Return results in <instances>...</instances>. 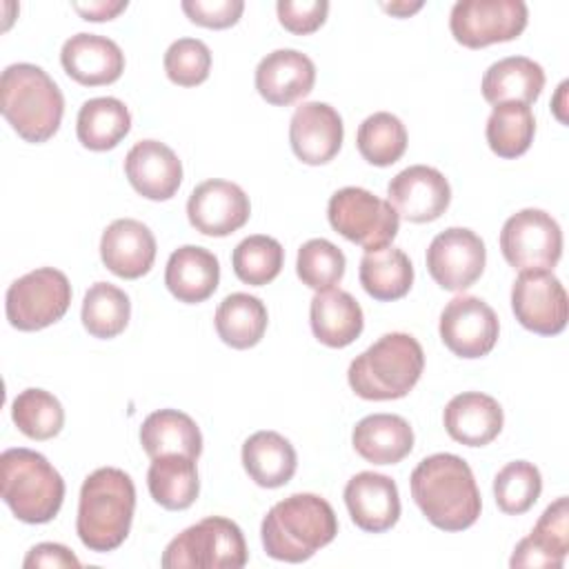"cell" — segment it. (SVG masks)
<instances>
[{
  "label": "cell",
  "instance_id": "obj_47",
  "mask_svg": "<svg viewBox=\"0 0 569 569\" xmlns=\"http://www.w3.org/2000/svg\"><path fill=\"white\" fill-rule=\"evenodd\" d=\"M382 9L398 16V18H407V16L416 13L418 9H422V2H391V4L382 2Z\"/></svg>",
  "mask_w": 569,
  "mask_h": 569
},
{
  "label": "cell",
  "instance_id": "obj_5",
  "mask_svg": "<svg viewBox=\"0 0 569 569\" xmlns=\"http://www.w3.org/2000/svg\"><path fill=\"white\" fill-rule=\"evenodd\" d=\"M422 369L420 342L409 333L391 331L351 360L347 380L365 400H398L416 387Z\"/></svg>",
  "mask_w": 569,
  "mask_h": 569
},
{
  "label": "cell",
  "instance_id": "obj_8",
  "mask_svg": "<svg viewBox=\"0 0 569 569\" xmlns=\"http://www.w3.org/2000/svg\"><path fill=\"white\" fill-rule=\"evenodd\" d=\"M329 224L367 253L389 247L398 233L400 216L389 200L362 187H342L329 198Z\"/></svg>",
  "mask_w": 569,
  "mask_h": 569
},
{
  "label": "cell",
  "instance_id": "obj_48",
  "mask_svg": "<svg viewBox=\"0 0 569 569\" xmlns=\"http://www.w3.org/2000/svg\"><path fill=\"white\" fill-rule=\"evenodd\" d=\"M565 89H567V82H562V84H560V89H558V98H556V104H558V107H553V111H556V116H558V120H560V122H567V118L562 116V107H560V104H562Z\"/></svg>",
  "mask_w": 569,
  "mask_h": 569
},
{
  "label": "cell",
  "instance_id": "obj_12",
  "mask_svg": "<svg viewBox=\"0 0 569 569\" xmlns=\"http://www.w3.org/2000/svg\"><path fill=\"white\" fill-rule=\"evenodd\" d=\"M516 320L540 336H556L567 327L569 298L551 269L520 271L511 287Z\"/></svg>",
  "mask_w": 569,
  "mask_h": 569
},
{
  "label": "cell",
  "instance_id": "obj_33",
  "mask_svg": "<svg viewBox=\"0 0 569 569\" xmlns=\"http://www.w3.org/2000/svg\"><path fill=\"white\" fill-rule=\"evenodd\" d=\"M131 129V113L122 100L102 96L87 100L76 120V133L82 147L91 151L113 149Z\"/></svg>",
  "mask_w": 569,
  "mask_h": 569
},
{
  "label": "cell",
  "instance_id": "obj_26",
  "mask_svg": "<svg viewBox=\"0 0 569 569\" xmlns=\"http://www.w3.org/2000/svg\"><path fill=\"white\" fill-rule=\"evenodd\" d=\"M313 336L333 349L351 345L365 327V316L358 300L342 289L318 291L309 307Z\"/></svg>",
  "mask_w": 569,
  "mask_h": 569
},
{
  "label": "cell",
  "instance_id": "obj_41",
  "mask_svg": "<svg viewBox=\"0 0 569 569\" xmlns=\"http://www.w3.org/2000/svg\"><path fill=\"white\" fill-rule=\"evenodd\" d=\"M345 253L325 238H311L298 249L296 271L302 284L316 291L333 289L345 276Z\"/></svg>",
  "mask_w": 569,
  "mask_h": 569
},
{
  "label": "cell",
  "instance_id": "obj_27",
  "mask_svg": "<svg viewBox=\"0 0 569 569\" xmlns=\"http://www.w3.org/2000/svg\"><path fill=\"white\" fill-rule=\"evenodd\" d=\"M353 449L373 465H396L413 449V429L402 416L371 413L351 433Z\"/></svg>",
  "mask_w": 569,
  "mask_h": 569
},
{
  "label": "cell",
  "instance_id": "obj_14",
  "mask_svg": "<svg viewBox=\"0 0 569 569\" xmlns=\"http://www.w3.org/2000/svg\"><path fill=\"white\" fill-rule=\"evenodd\" d=\"M496 311L476 296H456L440 313V338L460 358H482L498 340Z\"/></svg>",
  "mask_w": 569,
  "mask_h": 569
},
{
  "label": "cell",
  "instance_id": "obj_4",
  "mask_svg": "<svg viewBox=\"0 0 569 569\" xmlns=\"http://www.w3.org/2000/svg\"><path fill=\"white\" fill-rule=\"evenodd\" d=\"M0 111L22 140L38 144L60 129L64 98L42 67L18 62L2 71Z\"/></svg>",
  "mask_w": 569,
  "mask_h": 569
},
{
  "label": "cell",
  "instance_id": "obj_1",
  "mask_svg": "<svg viewBox=\"0 0 569 569\" xmlns=\"http://www.w3.org/2000/svg\"><path fill=\"white\" fill-rule=\"evenodd\" d=\"M422 516L442 531L469 529L482 509L471 467L456 453H433L418 462L409 478Z\"/></svg>",
  "mask_w": 569,
  "mask_h": 569
},
{
  "label": "cell",
  "instance_id": "obj_17",
  "mask_svg": "<svg viewBox=\"0 0 569 569\" xmlns=\"http://www.w3.org/2000/svg\"><path fill=\"white\" fill-rule=\"evenodd\" d=\"M345 127L340 113L327 102H302L289 122V142L305 164H327L342 147Z\"/></svg>",
  "mask_w": 569,
  "mask_h": 569
},
{
  "label": "cell",
  "instance_id": "obj_21",
  "mask_svg": "<svg viewBox=\"0 0 569 569\" xmlns=\"http://www.w3.org/2000/svg\"><path fill=\"white\" fill-rule=\"evenodd\" d=\"M316 82V64L296 49H276L256 67L258 93L276 107L293 104L305 98Z\"/></svg>",
  "mask_w": 569,
  "mask_h": 569
},
{
  "label": "cell",
  "instance_id": "obj_36",
  "mask_svg": "<svg viewBox=\"0 0 569 569\" xmlns=\"http://www.w3.org/2000/svg\"><path fill=\"white\" fill-rule=\"evenodd\" d=\"M533 133L536 120L527 104H496L487 120V142L496 156L507 160L522 156L531 147Z\"/></svg>",
  "mask_w": 569,
  "mask_h": 569
},
{
  "label": "cell",
  "instance_id": "obj_2",
  "mask_svg": "<svg viewBox=\"0 0 569 569\" xmlns=\"http://www.w3.org/2000/svg\"><path fill=\"white\" fill-rule=\"evenodd\" d=\"M136 509V487L118 467H100L80 489L76 531L80 542L96 553L118 549L129 536Z\"/></svg>",
  "mask_w": 569,
  "mask_h": 569
},
{
  "label": "cell",
  "instance_id": "obj_45",
  "mask_svg": "<svg viewBox=\"0 0 569 569\" xmlns=\"http://www.w3.org/2000/svg\"><path fill=\"white\" fill-rule=\"evenodd\" d=\"M24 569H38V567H53V569H78L80 560L76 558V553L71 549H67L64 545L58 542H40L36 547L29 549V553L24 556L22 562Z\"/></svg>",
  "mask_w": 569,
  "mask_h": 569
},
{
  "label": "cell",
  "instance_id": "obj_46",
  "mask_svg": "<svg viewBox=\"0 0 569 569\" xmlns=\"http://www.w3.org/2000/svg\"><path fill=\"white\" fill-rule=\"evenodd\" d=\"M73 9H76L84 20L102 22V20H111V18H116L120 11H124V9H127V0H118V2L100 0V2H87V4L73 2Z\"/></svg>",
  "mask_w": 569,
  "mask_h": 569
},
{
  "label": "cell",
  "instance_id": "obj_10",
  "mask_svg": "<svg viewBox=\"0 0 569 569\" xmlns=\"http://www.w3.org/2000/svg\"><path fill=\"white\" fill-rule=\"evenodd\" d=\"M500 251L518 271L553 269L562 253L560 224L542 209H522L502 224Z\"/></svg>",
  "mask_w": 569,
  "mask_h": 569
},
{
  "label": "cell",
  "instance_id": "obj_29",
  "mask_svg": "<svg viewBox=\"0 0 569 569\" xmlns=\"http://www.w3.org/2000/svg\"><path fill=\"white\" fill-rule=\"evenodd\" d=\"M242 467L258 487L276 489L293 478L298 456L278 431H256L242 445Z\"/></svg>",
  "mask_w": 569,
  "mask_h": 569
},
{
  "label": "cell",
  "instance_id": "obj_28",
  "mask_svg": "<svg viewBox=\"0 0 569 569\" xmlns=\"http://www.w3.org/2000/svg\"><path fill=\"white\" fill-rule=\"evenodd\" d=\"M545 87V71L525 56H509L493 62L482 76V96L489 104H531Z\"/></svg>",
  "mask_w": 569,
  "mask_h": 569
},
{
  "label": "cell",
  "instance_id": "obj_6",
  "mask_svg": "<svg viewBox=\"0 0 569 569\" xmlns=\"http://www.w3.org/2000/svg\"><path fill=\"white\" fill-rule=\"evenodd\" d=\"M0 489L13 516L29 525L53 520L64 500L62 476L42 453L24 447L2 451Z\"/></svg>",
  "mask_w": 569,
  "mask_h": 569
},
{
  "label": "cell",
  "instance_id": "obj_9",
  "mask_svg": "<svg viewBox=\"0 0 569 569\" xmlns=\"http://www.w3.org/2000/svg\"><path fill=\"white\" fill-rule=\"evenodd\" d=\"M69 305V278L53 267H40L20 276L9 284L4 298L7 320L20 331H38L58 322Z\"/></svg>",
  "mask_w": 569,
  "mask_h": 569
},
{
  "label": "cell",
  "instance_id": "obj_38",
  "mask_svg": "<svg viewBox=\"0 0 569 569\" xmlns=\"http://www.w3.org/2000/svg\"><path fill=\"white\" fill-rule=\"evenodd\" d=\"M11 418L18 431L27 438L51 440L62 431L64 409L53 393L31 387L13 398Z\"/></svg>",
  "mask_w": 569,
  "mask_h": 569
},
{
  "label": "cell",
  "instance_id": "obj_7",
  "mask_svg": "<svg viewBox=\"0 0 569 569\" xmlns=\"http://www.w3.org/2000/svg\"><path fill=\"white\" fill-rule=\"evenodd\" d=\"M160 565L164 569H240L247 565L244 536L233 520L209 516L178 533Z\"/></svg>",
  "mask_w": 569,
  "mask_h": 569
},
{
  "label": "cell",
  "instance_id": "obj_30",
  "mask_svg": "<svg viewBox=\"0 0 569 569\" xmlns=\"http://www.w3.org/2000/svg\"><path fill=\"white\" fill-rule=\"evenodd\" d=\"M140 445L149 458L180 453L198 460L202 436L191 416L178 409H160L144 418L140 427Z\"/></svg>",
  "mask_w": 569,
  "mask_h": 569
},
{
  "label": "cell",
  "instance_id": "obj_13",
  "mask_svg": "<svg viewBox=\"0 0 569 569\" xmlns=\"http://www.w3.org/2000/svg\"><path fill=\"white\" fill-rule=\"evenodd\" d=\"M487 249L478 233L465 227L440 231L427 249V269L447 291L469 289L485 271Z\"/></svg>",
  "mask_w": 569,
  "mask_h": 569
},
{
  "label": "cell",
  "instance_id": "obj_39",
  "mask_svg": "<svg viewBox=\"0 0 569 569\" xmlns=\"http://www.w3.org/2000/svg\"><path fill=\"white\" fill-rule=\"evenodd\" d=\"M284 262V249L282 244L271 236H249L240 240L231 253L233 273L244 282L253 287H262L271 282Z\"/></svg>",
  "mask_w": 569,
  "mask_h": 569
},
{
  "label": "cell",
  "instance_id": "obj_25",
  "mask_svg": "<svg viewBox=\"0 0 569 569\" xmlns=\"http://www.w3.org/2000/svg\"><path fill=\"white\" fill-rule=\"evenodd\" d=\"M220 282L218 258L198 244L178 247L164 269V284L173 298L187 305H198L207 300Z\"/></svg>",
  "mask_w": 569,
  "mask_h": 569
},
{
  "label": "cell",
  "instance_id": "obj_40",
  "mask_svg": "<svg viewBox=\"0 0 569 569\" xmlns=\"http://www.w3.org/2000/svg\"><path fill=\"white\" fill-rule=\"evenodd\" d=\"M542 491V476L527 460L507 462L493 478V496L500 511L520 516L529 511Z\"/></svg>",
  "mask_w": 569,
  "mask_h": 569
},
{
  "label": "cell",
  "instance_id": "obj_24",
  "mask_svg": "<svg viewBox=\"0 0 569 569\" xmlns=\"http://www.w3.org/2000/svg\"><path fill=\"white\" fill-rule=\"evenodd\" d=\"M447 433L467 447H485L502 431V407L496 398L480 391L453 396L442 413Z\"/></svg>",
  "mask_w": 569,
  "mask_h": 569
},
{
  "label": "cell",
  "instance_id": "obj_42",
  "mask_svg": "<svg viewBox=\"0 0 569 569\" xmlns=\"http://www.w3.org/2000/svg\"><path fill=\"white\" fill-rule=\"evenodd\" d=\"M211 51L198 38H178L164 53V71L173 84L196 87L209 78Z\"/></svg>",
  "mask_w": 569,
  "mask_h": 569
},
{
  "label": "cell",
  "instance_id": "obj_18",
  "mask_svg": "<svg viewBox=\"0 0 569 569\" xmlns=\"http://www.w3.org/2000/svg\"><path fill=\"white\" fill-rule=\"evenodd\" d=\"M345 505L356 527L369 533H382L400 518V496L396 482L376 471H360L347 482Z\"/></svg>",
  "mask_w": 569,
  "mask_h": 569
},
{
  "label": "cell",
  "instance_id": "obj_35",
  "mask_svg": "<svg viewBox=\"0 0 569 569\" xmlns=\"http://www.w3.org/2000/svg\"><path fill=\"white\" fill-rule=\"evenodd\" d=\"M82 325L93 338H116L124 331L131 316L129 296L111 284V282H96L87 289L82 300Z\"/></svg>",
  "mask_w": 569,
  "mask_h": 569
},
{
  "label": "cell",
  "instance_id": "obj_23",
  "mask_svg": "<svg viewBox=\"0 0 569 569\" xmlns=\"http://www.w3.org/2000/svg\"><path fill=\"white\" fill-rule=\"evenodd\" d=\"M569 551V502L567 496H560L551 502L536 527L527 538H522L509 565L516 567H533V569H560Z\"/></svg>",
  "mask_w": 569,
  "mask_h": 569
},
{
  "label": "cell",
  "instance_id": "obj_3",
  "mask_svg": "<svg viewBox=\"0 0 569 569\" xmlns=\"http://www.w3.org/2000/svg\"><path fill=\"white\" fill-rule=\"evenodd\" d=\"M267 556L305 562L338 533L333 507L316 493H293L276 502L260 527Z\"/></svg>",
  "mask_w": 569,
  "mask_h": 569
},
{
  "label": "cell",
  "instance_id": "obj_37",
  "mask_svg": "<svg viewBox=\"0 0 569 569\" xmlns=\"http://www.w3.org/2000/svg\"><path fill=\"white\" fill-rule=\"evenodd\" d=\"M356 144L369 164L389 167L398 162L407 149V129L398 116L378 111L362 120L356 133Z\"/></svg>",
  "mask_w": 569,
  "mask_h": 569
},
{
  "label": "cell",
  "instance_id": "obj_16",
  "mask_svg": "<svg viewBox=\"0 0 569 569\" xmlns=\"http://www.w3.org/2000/svg\"><path fill=\"white\" fill-rule=\"evenodd\" d=\"M387 196L398 216L409 222H431L451 202L447 178L427 164H413L396 173L387 184Z\"/></svg>",
  "mask_w": 569,
  "mask_h": 569
},
{
  "label": "cell",
  "instance_id": "obj_32",
  "mask_svg": "<svg viewBox=\"0 0 569 569\" xmlns=\"http://www.w3.org/2000/svg\"><path fill=\"white\" fill-rule=\"evenodd\" d=\"M218 338L233 349L256 347L267 331V307L260 298L249 293H229L216 309Z\"/></svg>",
  "mask_w": 569,
  "mask_h": 569
},
{
  "label": "cell",
  "instance_id": "obj_44",
  "mask_svg": "<svg viewBox=\"0 0 569 569\" xmlns=\"http://www.w3.org/2000/svg\"><path fill=\"white\" fill-rule=\"evenodd\" d=\"M182 11L200 27L227 29L236 24L244 11L242 0H184Z\"/></svg>",
  "mask_w": 569,
  "mask_h": 569
},
{
  "label": "cell",
  "instance_id": "obj_15",
  "mask_svg": "<svg viewBox=\"0 0 569 569\" xmlns=\"http://www.w3.org/2000/svg\"><path fill=\"white\" fill-rule=\"evenodd\" d=\"M249 213V196L229 180H204L191 191L187 200V216L191 227L213 238L229 236L244 227Z\"/></svg>",
  "mask_w": 569,
  "mask_h": 569
},
{
  "label": "cell",
  "instance_id": "obj_43",
  "mask_svg": "<svg viewBox=\"0 0 569 569\" xmlns=\"http://www.w3.org/2000/svg\"><path fill=\"white\" fill-rule=\"evenodd\" d=\"M276 11H278L280 24L287 31L296 36H307L325 24L329 13V2L327 0H278Z\"/></svg>",
  "mask_w": 569,
  "mask_h": 569
},
{
  "label": "cell",
  "instance_id": "obj_22",
  "mask_svg": "<svg viewBox=\"0 0 569 569\" xmlns=\"http://www.w3.org/2000/svg\"><path fill=\"white\" fill-rule=\"evenodd\" d=\"M60 62L69 78L84 87L116 82L124 71L122 49L107 36L76 33L60 51Z\"/></svg>",
  "mask_w": 569,
  "mask_h": 569
},
{
  "label": "cell",
  "instance_id": "obj_31",
  "mask_svg": "<svg viewBox=\"0 0 569 569\" xmlns=\"http://www.w3.org/2000/svg\"><path fill=\"white\" fill-rule=\"evenodd\" d=\"M151 460L153 462L149 465V471H147V485H149L151 498L169 511H180L191 507L200 491L196 458L169 453Z\"/></svg>",
  "mask_w": 569,
  "mask_h": 569
},
{
  "label": "cell",
  "instance_id": "obj_11",
  "mask_svg": "<svg viewBox=\"0 0 569 569\" xmlns=\"http://www.w3.org/2000/svg\"><path fill=\"white\" fill-rule=\"evenodd\" d=\"M522 0H458L449 16L453 38L469 49L518 38L527 27Z\"/></svg>",
  "mask_w": 569,
  "mask_h": 569
},
{
  "label": "cell",
  "instance_id": "obj_19",
  "mask_svg": "<svg viewBox=\"0 0 569 569\" xmlns=\"http://www.w3.org/2000/svg\"><path fill=\"white\" fill-rule=\"evenodd\" d=\"M129 184L149 200H169L182 182V162L160 140L136 142L124 158Z\"/></svg>",
  "mask_w": 569,
  "mask_h": 569
},
{
  "label": "cell",
  "instance_id": "obj_34",
  "mask_svg": "<svg viewBox=\"0 0 569 569\" xmlns=\"http://www.w3.org/2000/svg\"><path fill=\"white\" fill-rule=\"evenodd\" d=\"M411 282L413 267L402 249L385 247L365 253L360 260V284L373 300H398L409 293Z\"/></svg>",
  "mask_w": 569,
  "mask_h": 569
},
{
  "label": "cell",
  "instance_id": "obj_20",
  "mask_svg": "<svg viewBox=\"0 0 569 569\" xmlns=\"http://www.w3.org/2000/svg\"><path fill=\"white\" fill-rule=\"evenodd\" d=\"M100 258L118 278L136 280L153 267L156 238L144 222L118 218L102 231Z\"/></svg>",
  "mask_w": 569,
  "mask_h": 569
}]
</instances>
